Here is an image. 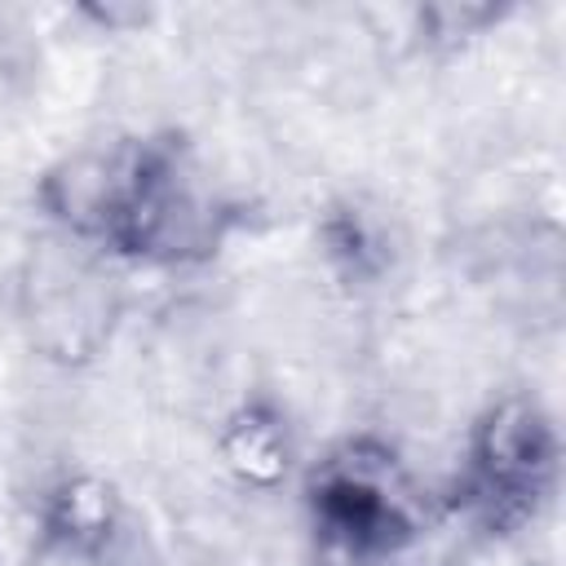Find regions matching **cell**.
Wrapping results in <instances>:
<instances>
[{"instance_id": "6da1fadb", "label": "cell", "mask_w": 566, "mask_h": 566, "mask_svg": "<svg viewBox=\"0 0 566 566\" xmlns=\"http://www.w3.org/2000/svg\"><path fill=\"white\" fill-rule=\"evenodd\" d=\"M35 199L62 234L137 265L208 261L234 226L181 133L84 146L40 177Z\"/></svg>"}, {"instance_id": "7a4b0ae2", "label": "cell", "mask_w": 566, "mask_h": 566, "mask_svg": "<svg viewBox=\"0 0 566 566\" xmlns=\"http://www.w3.org/2000/svg\"><path fill=\"white\" fill-rule=\"evenodd\" d=\"M318 544L345 566H380L424 531V491L407 460L376 433L332 442L301 482Z\"/></svg>"}, {"instance_id": "3957f363", "label": "cell", "mask_w": 566, "mask_h": 566, "mask_svg": "<svg viewBox=\"0 0 566 566\" xmlns=\"http://www.w3.org/2000/svg\"><path fill=\"white\" fill-rule=\"evenodd\" d=\"M557 473L562 438L548 407L526 389H509L469 424L460 504L486 535H517L548 509Z\"/></svg>"}, {"instance_id": "277c9868", "label": "cell", "mask_w": 566, "mask_h": 566, "mask_svg": "<svg viewBox=\"0 0 566 566\" xmlns=\"http://www.w3.org/2000/svg\"><path fill=\"white\" fill-rule=\"evenodd\" d=\"M22 323L44 358H93L115 323V287L106 274V256L62 230L44 239L22 274Z\"/></svg>"}, {"instance_id": "5b68a950", "label": "cell", "mask_w": 566, "mask_h": 566, "mask_svg": "<svg viewBox=\"0 0 566 566\" xmlns=\"http://www.w3.org/2000/svg\"><path fill=\"white\" fill-rule=\"evenodd\" d=\"M35 522H40V548L84 562H106V553L124 531V495L102 473L75 469L62 473L40 495Z\"/></svg>"}, {"instance_id": "8992f818", "label": "cell", "mask_w": 566, "mask_h": 566, "mask_svg": "<svg viewBox=\"0 0 566 566\" xmlns=\"http://www.w3.org/2000/svg\"><path fill=\"white\" fill-rule=\"evenodd\" d=\"M212 447L221 469L248 491H279L296 469L292 420L270 394H248L243 402H234Z\"/></svg>"}, {"instance_id": "52a82bcc", "label": "cell", "mask_w": 566, "mask_h": 566, "mask_svg": "<svg viewBox=\"0 0 566 566\" xmlns=\"http://www.w3.org/2000/svg\"><path fill=\"white\" fill-rule=\"evenodd\" d=\"M318 248L345 283H376L389 270V243L358 203H332L318 221Z\"/></svg>"}, {"instance_id": "ba28073f", "label": "cell", "mask_w": 566, "mask_h": 566, "mask_svg": "<svg viewBox=\"0 0 566 566\" xmlns=\"http://www.w3.org/2000/svg\"><path fill=\"white\" fill-rule=\"evenodd\" d=\"M500 18H504V9H495V4H429L416 13L420 40L433 49H460L473 35H482L486 27H495Z\"/></svg>"}]
</instances>
